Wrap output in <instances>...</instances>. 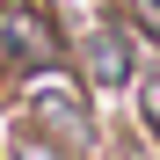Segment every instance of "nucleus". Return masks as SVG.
Segmentation results:
<instances>
[{"instance_id":"f257e3e1","label":"nucleus","mask_w":160,"mask_h":160,"mask_svg":"<svg viewBox=\"0 0 160 160\" xmlns=\"http://www.w3.org/2000/svg\"><path fill=\"white\" fill-rule=\"evenodd\" d=\"M0 51H8V58H29V66H51L58 58V37H51L44 15H29V8H0Z\"/></svg>"},{"instance_id":"f03ea898","label":"nucleus","mask_w":160,"mask_h":160,"mask_svg":"<svg viewBox=\"0 0 160 160\" xmlns=\"http://www.w3.org/2000/svg\"><path fill=\"white\" fill-rule=\"evenodd\" d=\"M88 66H95V80H124V44H117V37H102Z\"/></svg>"},{"instance_id":"7ed1b4c3","label":"nucleus","mask_w":160,"mask_h":160,"mask_svg":"<svg viewBox=\"0 0 160 160\" xmlns=\"http://www.w3.org/2000/svg\"><path fill=\"white\" fill-rule=\"evenodd\" d=\"M146 117H153V131H160V80L146 88Z\"/></svg>"}]
</instances>
